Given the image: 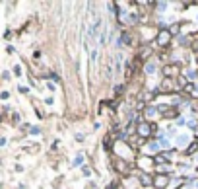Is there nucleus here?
<instances>
[{
    "label": "nucleus",
    "instance_id": "f257e3e1",
    "mask_svg": "<svg viewBox=\"0 0 198 189\" xmlns=\"http://www.w3.org/2000/svg\"><path fill=\"white\" fill-rule=\"evenodd\" d=\"M165 39H167V31H163L161 35H159V43H167Z\"/></svg>",
    "mask_w": 198,
    "mask_h": 189
}]
</instances>
